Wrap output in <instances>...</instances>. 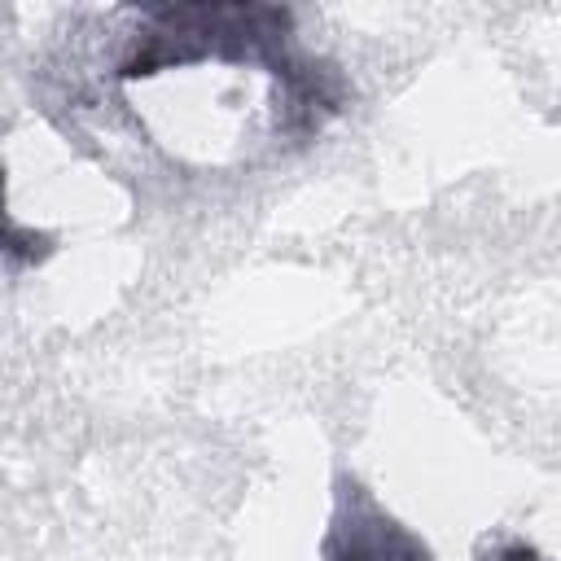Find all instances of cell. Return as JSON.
<instances>
[{"mask_svg": "<svg viewBox=\"0 0 561 561\" xmlns=\"http://www.w3.org/2000/svg\"><path fill=\"white\" fill-rule=\"evenodd\" d=\"M324 561H434L430 548L386 517L359 486L342 491V508L324 539Z\"/></svg>", "mask_w": 561, "mask_h": 561, "instance_id": "cell-1", "label": "cell"}, {"mask_svg": "<svg viewBox=\"0 0 561 561\" xmlns=\"http://www.w3.org/2000/svg\"><path fill=\"white\" fill-rule=\"evenodd\" d=\"M48 250H53V237L31 232V228H18V224L9 219V210H4V171H0V259L39 263Z\"/></svg>", "mask_w": 561, "mask_h": 561, "instance_id": "cell-2", "label": "cell"}]
</instances>
